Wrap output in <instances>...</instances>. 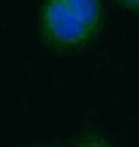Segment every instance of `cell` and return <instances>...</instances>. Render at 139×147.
Returning a JSON list of instances; mask_svg holds the SVG:
<instances>
[{
    "instance_id": "obj_2",
    "label": "cell",
    "mask_w": 139,
    "mask_h": 147,
    "mask_svg": "<svg viewBox=\"0 0 139 147\" xmlns=\"http://www.w3.org/2000/svg\"><path fill=\"white\" fill-rule=\"evenodd\" d=\"M74 147H115V146L100 134L85 132L76 140Z\"/></svg>"
},
{
    "instance_id": "obj_4",
    "label": "cell",
    "mask_w": 139,
    "mask_h": 147,
    "mask_svg": "<svg viewBox=\"0 0 139 147\" xmlns=\"http://www.w3.org/2000/svg\"><path fill=\"white\" fill-rule=\"evenodd\" d=\"M29 147H58V146H49V144H35V146H29Z\"/></svg>"
},
{
    "instance_id": "obj_1",
    "label": "cell",
    "mask_w": 139,
    "mask_h": 147,
    "mask_svg": "<svg viewBox=\"0 0 139 147\" xmlns=\"http://www.w3.org/2000/svg\"><path fill=\"white\" fill-rule=\"evenodd\" d=\"M102 26L103 6L97 0H46L37 15L39 38L57 54L85 50L100 35Z\"/></svg>"
},
{
    "instance_id": "obj_3",
    "label": "cell",
    "mask_w": 139,
    "mask_h": 147,
    "mask_svg": "<svg viewBox=\"0 0 139 147\" xmlns=\"http://www.w3.org/2000/svg\"><path fill=\"white\" fill-rule=\"evenodd\" d=\"M120 8L127 12H139V0H120Z\"/></svg>"
}]
</instances>
